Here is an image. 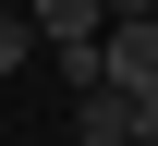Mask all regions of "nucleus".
<instances>
[{
	"label": "nucleus",
	"instance_id": "f257e3e1",
	"mask_svg": "<svg viewBox=\"0 0 158 146\" xmlns=\"http://www.w3.org/2000/svg\"><path fill=\"white\" fill-rule=\"evenodd\" d=\"M98 61H110L122 98H158V24H146V12H134V24H110V37H98Z\"/></svg>",
	"mask_w": 158,
	"mask_h": 146
},
{
	"label": "nucleus",
	"instance_id": "f03ea898",
	"mask_svg": "<svg viewBox=\"0 0 158 146\" xmlns=\"http://www.w3.org/2000/svg\"><path fill=\"white\" fill-rule=\"evenodd\" d=\"M24 24H37L49 49H98L110 37V0H24Z\"/></svg>",
	"mask_w": 158,
	"mask_h": 146
},
{
	"label": "nucleus",
	"instance_id": "7ed1b4c3",
	"mask_svg": "<svg viewBox=\"0 0 158 146\" xmlns=\"http://www.w3.org/2000/svg\"><path fill=\"white\" fill-rule=\"evenodd\" d=\"M73 146H134V98H122V85L73 98Z\"/></svg>",
	"mask_w": 158,
	"mask_h": 146
},
{
	"label": "nucleus",
	"instance_id": "20e7f679",
	"mask_svg": "<svg viewBox=\"0 0 158 146\" xmlns=\"http://www.w3.org/2000/svg\"><path fill=\"white\" fill-rule=\"evenodd\" d=\"M24 49H49V37H37V24L12 12V0H0V73H24Z\"/></svg>",
	"mask_w": 158,
	"mask_h": 146
},
{
	"label": "nucleus",
	"instance_id": "39448f33",
	"mask_svg": "<svg viewBox=\"0 0 158 146\" xmlns=\"http://www.w3.org/2000/svg\"><path fill=\"white\" fill-rule=\"evenodd\" d=\"M134 146H158V98H134Z\"/></svg>",
	"mask_w": 158,
	"mask_h": 146
},
{
	"label": "nucleus",
	"instance_id": "423d86ee",
	"mask_svg": "<svg viewBox=\"0 0 158 146\" xmlns=\"http://www.w3.org/2000/svg\"><path fill=\"white\" fill-rule=\"evenodd\" d=\"M134 12H158V0H110V24H134Z\"/></svg>",
	"mask_w": 158,
	"mask_h": 146
}]
</instances>
